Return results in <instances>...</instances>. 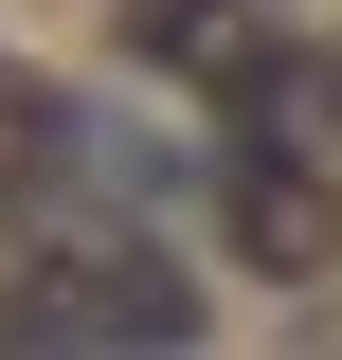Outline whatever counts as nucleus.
<instances>
[{"label":"nucleus","instance_id":"4","mask_svg":"<svg viewBox=\"0 0 342 360\" xmlns=\"http://www.w3.org/2000/svg\"><path fill=\"white\" fill-rule=\"evenodd\" d=\"M306 127H324V144H342V54H306Z\"/></svg>","mask_w":342,"mask_h":360},{"label":"nucleus","instance_id":"3","mask_svg":"<svg viewBox=\"0 0 342 360\" xmlns=\"http://www.w3.org/2000/svg\"><path fill=\"white\" fill-rule=\"evenodd\" d=\"M216 217H234V252L253 270H342V180H324V144L306 127H234V162H216Z\"/></svg>","mask_w":342,"mask_h":360},{"label":"nucleus","instance_id":"2","mask_svg":"<svg viewBox=\"0 0 342 360\" xmlns=\"http://www.w3.org/2000/svg\"><path fill=\"white\" fill-rule=\"evenodd\" d=\"M127 54H144V72H180L216 127H306V54L270 37L253 0H127Z\"/></svg>","mask_w":342,"mask_h":360},{"label":"nucleus","instance_id":"1","mask_svg":"<svg viewBox=\"0 0 342 360\" xmlns=\"http://www.w3.org/2000/svg\"><path fill=\"white\" fill-rule=\"evenodd\" d=\"M0 342H198V270L163 252V217H72V234H18Z\"/></svg>","mask_w":342,"mask_h":360}]
</instances>
